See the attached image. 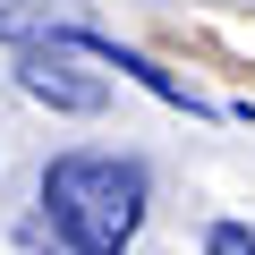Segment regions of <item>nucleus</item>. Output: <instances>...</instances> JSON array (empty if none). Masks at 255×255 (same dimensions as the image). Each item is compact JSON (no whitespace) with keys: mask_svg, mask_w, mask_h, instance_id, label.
<instances>
[{"mask_svg":"<svg viewBox=\"0 0 255 255\" xmlns=\"http://www.w3.org/2000/svg\"><path fill=\"white\" fill-rule=\"evenodd\" d=\"M153 204V170L136 153H60L43 162V221L60 255H128Z\"/></svg>","mask_w":255,"mask_h":255,"instance_id":"nucleus-1","label":"nucleus"},{"mask_svg":"<svg viewBox=\"0 0 255 255\" xmlns=\"http://www.w3.org/2000/svg\"><path fill=\"white\" fill-rule=\"evenodd\" d=\"M17 94H34V102H51V111H77V119H94V111L111 102V85L77 68V43H68L60 26H43L34 43H17Z\"/></svg>","mask_w":255,"mask_h":255,"instance_id":"nucleus-2","label":"nucleus"},{"mask_svg":"<svg viewBox=\"0 0 255 255\" xmlns=\"http://www.w3.org/2000/svg\"><path fill=\"white\" fill-rule=\"evenodd\" d=\"M51 26V0H0V43H34Z\"/></svg>","mask_w":255,"mask_h":255,"instance_id":"nucleus-3","label":"nucleus"},{"mask_svg":"<svg viewBox=\"0 0 255 255\" xmlns=\"http://www.w3.org/2000/svg\"><path fill=\"white\" fill-rule=\"evenodd\" d=\"M204 255H255V230L247 221H213L204 230Z\"/></svg>","mask_w":255,"mask_h":255,"instance_id":"nucleus-4","label":"nucleus"}]
</instances>
